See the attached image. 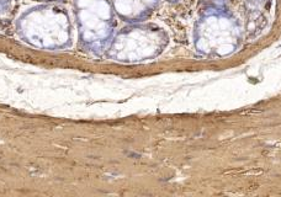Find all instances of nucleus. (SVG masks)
<instances>
[{"label": "nucleus", "instance_id": "2", "mask_svg": "<svg viewBox=\"0 0 281 197\" xmlns=\"http://www.w3.org/2000/svg\"><path fill=\"white\" fill-rule=\"evenodd\" d=\"M91 1H93V0H79V5L85 6V5H89Z\"/></svg>", "mask_w": 281, "mask_h": 197}, {"label": "nucleus", "instance_id": "1", "mask_svg": "<svg viewBox=\"0 0 281 197\" xmlns=\"http://www.w3.org/2000/svg\"><path fill=\"white\" fill-rule=\"evenodd\" d=\"M96 13L100 15L101 17H107L109 16V8L105 3H100L96 6Z\"/></svg>", "mask_w": 281, "mask_h": 197}]
</instances>
